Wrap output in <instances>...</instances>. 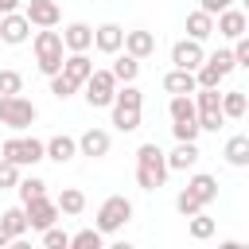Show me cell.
<instances>
[{
    "label": "cell",
    "instance_id": "45",
    "mask_svg": "<svg viewBox=\"0 0 249 249\" xmlns=\"http://www.w3.org/2000/svg\"><path fill=\"white\" fill-rule=\"evenodd\" d=\"M241 12H245V16H249V0H241Z\"/></svg>",
    "mask_w": 249,
    "mask_h": 249
},
{
    "label": "cell",
    "instance_id": "23",
    "mask_svg": "<svg viewBox=\"0 0 249 249\" xmlns=\"http://www.w3.org/2000/svg\"><path fill=\"white\" fill-rule=\"evenodd\" d=\"M167 113H171V121H198V105L191 93H171Z\"/></svg>",
    "mask_w": 249,
    "mask_h": 249
},
{
    "label": "cell",
    "instance_id": "8",
    "mask_svg": "<svg viewBox=\"0 0 249 249\" xmlns=\"http://www.w3.org/2000/svg\"><path fill=\"white\" fill-rule=\"evenodd\" d=\"M195 105H198V124L206 132H218L222 121H226V109H222V93L218 89H195Z\"/></svg>",
    "mask_w": 249,
    "mask_h": 249
},
{
    "label": "cell",
    "instance_id": "22",
    "mask_svg": "<svg viewBox=\"0 0 249 249\" xmlns=\"http://www.w3.org/2000/svg\"><path fill=\"white\" fill-rule=\"evenodd\" d=\"M62 39H66V51H89L93 47V27L89 23H70L62 31Z\"/></svg>",
    "mask_w": 249,
    "mask_h": 249
},
{
    "label": "cell",
    "instance_id": "39",
    "mask_svg": "<svg viewBox=\"0 0 249 249\" xmlns=\"http://www.w3.org/2000/svg\"><path fill=\"white\" fill-rule=\"evenodd\" d=\"M206 62H210V66H218V70H222V78H226V74H230V70L237 66V58H233V51H214V54H210Z\"/></svg>",
    "mask_w": 249,
    "mask_h": 249
},
{
    "label": "cell",
    "instance_id": "14",
    "mask_svg": "<svg viewBox=\"0 0 249 249\" xmlns=\"http://www.w3.org/2000/svg\"><path fill=\"white\" fill-rule=\"evenodd\" d=\"M93 47H97L101 54H117V51L124 47V27H121V23H101V27H93Z\"/></svg>",
    "mask_w": 249,
    "mask_h": 249
},
{
    "label": "cell",
    "instance_id": "27",
    "mask_svg": "<svg viewBox=\"0 0 249 249\" xmlns=\"http://www.w3.org/2000/svg\"><path fill=\"white\" fill-rule=\"evenodd\" d=\"M113 74H117V82H121V86H124V82H136V74H140V58L124 51V54L113 62Z\"/></svg>",
    "mask_w": 249,
    "mask_h": 249
},
{
    "label": "cell",
    "instance_id": "42",
    "mask_svg": "<svg viewBox=\"0 0 249 249\" xmlns=\"http://www.w3.org/2000/svg\"><path fill=\"white\" fill-rule=\"evenodd\" d=\"M198 8H202V12H210V16H218V12L233 8V0H198Z\"/></svg>",
    "mask_w": 249,
    "mask_h": 249
},
{
    "label": "cell",
    "instance_id": "13",
    "mask_svg": "<svg viewBox=\"0 0 249 249\" xmlns=\"http://www.w3.org/2000/svg\"><path fill=\"white\" fill-rule=\"evenodd\" d=\"M109 148H113V140H109V132H105V128H86V132L78 136V152H82V156H89V160L109 156Z\"/></svg>",
    "mask_w": 249,
    "mask_h": 249
},
{
    "label": "cell",
    "instance_id": "35",
    "mask_svg": "<svg viewBox=\"0 0 249 249\" xmlns=\"http://www.w3.org/2000/svg\"><path fill=\"white\" fill-rule=\"evenodd\" d=\"M195 78H198V86H202V89H218L222 70H218V66H210V62H202V66L195 70Z\"/></svg>",
    "mask_w": 249,
    "mask_h": 249
},
{
    "label": "cell",
    "instance_id": "36",
    "mask_svg": "<svg viewBox=\"0 0 249 249\" xmlns=\"http://www.w3.org/2000/svg\"><path fill=\"white\" fill-rule=\"evenodd\" d=\"M175 210H179L183 218H191V214H198V210H202V202H198V198H195V195L183 187V191L175 195Z\"/></svg>",
    "mask_w": 249,
    "mask_h": 249
},
{
    "label": "cell",
    "instance_id": "30",
    "mask_svg": "<svg viewBox=\"0 0 249 249\" xmlns=\"http://www.w3.org/2000/svg\"><path fill=\"white\" fill-rule=\"evenodd\" d=\"M101 241H105V233L93 226V230H78L70 237V249H101Z\"/></svg>",
    "mask_w": 249,
    "mask_h": 249
},
{
    "label": "cell",
    "instance_id": "34",
    "mask_svg": "<svg viewBox=\"0 0 249 249\" xmlns=\"http://www.w3.org/2000/svg\"><path fill=\"white\" fill-rule=\"evenodd\" d=\"M12 187H19V163L0 156V191H12Z\"/></svg>",
    "mask_w": 249,
    "mask_h": 249
},
{
    "label": "cell",
    "instance_id": "11",
    "mask_svg": "<svg viewBox=\"0 0 249 249\" xmlns=\"http://www.w3.org/2000/svg\"><path fill=\"white\" fill-rule=\"evenodd\" d=\"M23 16L31 19V27H58V19H62V12H58L54 0H27Z\"/></svg>",
    "mask_w": 249,
    "mask_h": 249
},
{
    "label": "cell",
    "instance_id": "44",
    "mask_svg": "<svg viewBox=\"0 0 249 249\" xmlns=\"http://www.w3.org/2000/svg\"><path fill=\"white\" fill-rule=\"evenodd\" d=\"M19 8V0H0V16H8V12H16Z\"/></svg>",
    "mask_w": 249,
    "mask_h": 249
},
{
    "label": "cell",
    "instance_id": "3",
    "mask_svg": "<svg viewBox=\"0 0 249 249\" xmlns=\"http://www.w3.org/2000/svg\"><path fill=\"white\" fill-rule=\"evenodd\" d=\"M140 105H144V97H140V89L132 86V82H124L121 89H117V97H113V124L121 128V132H136L140 128Z\"/></svg>",
    "mask_w": 249,
    "mask_h": 249
},
{
    "label": "cell",
    "instance_id": "38",
    "mask_svg": "<svg viewBox=\"0 0 249 249\" xmlns=\"http://www.w3.org/2000/svg\"><path fill=\"white\" fill-rule=\"evenodd\" d=\"M198 132H202L198 121H175V124H171V136H175V140H195Z\"/></svg>",
    "mask_w": 249,
    "mask_h": 249
},
{
    "label": "cell",
    "instance_id": "43",
    "mask_svg": "<svg viewBox=\"0 0 249 249\" xmlns=\"http://www.w3.org/2000/svg\"><path fill=\"white\" fill-rule=\"evenodd\" d=\"M12 241H16V237H12V233H8V226L0 222V249H4V245H12Z\"/></svg>",
    "mask_w": 249,
    "mask_h": 249
},
{
    "label": "cell",
    "instance_id": "18",
    "mask_svg": "<svg viewBox=\"0 0 249 249\" xmlns=\"http://www.w3.org/2000/svg\"><path fill=\"white\" fill-rule=\"evenodd\" d=\"M214 31H218V23H214V16H210V12L195 8V12L187 16V35H191V39H198V43H202V39H210Z\"/></svg>",
    "mask_w": 249,
    "mask_h": 249
},
{
    "label": "cell",
    "instance_id": "33",
    "mask_svg": "<svg viewBox=\"0 0 249 249\" xmlns=\"http://www.w3.org/2000/svg\"><path fill=\"white\" fill-rule=\"evenodd\" d=\"M74 89H78V82H74V78H70V74H62V70H58V74H54V78H51V93H54V97H58V101H66V97H70V93H74Z\"/></svg>",
    "mask_w": 249,
    "mask_h": 249
},
{
    "label": "cell",
    "instance_id": "21",
    "mask_svg": "<svg viewBox=\"0 0 249 249\" xmlns=\"http://www.w3.org/2000/svg\"><path fill=\"white\" fill-rule=\"evenodd\" d=\"M163 89H167V93H195V89H198V78H195V70L175 66V70L163 78Z\"/></svg>",
    "mask_w": 249,
    "mask_h": 249
},
{
    "label": "cell",
    "instance_id": "12",
    "mask_svg": "<svg viewBox=\"0 0 249 249\" xmlns=\"http://www.w3.org/2000/svg\"><path fill=\"white\" fill-rule=\"evenodd\" d=\"M27 35H31V19H27L23 12H8V16H0V39H4V43L19 47Z\"/></svg>",
    "mask_w": 249,
    "mask_h": 249
},
{
    "label": "cell",
    "instance_id": "4",
    "mask_svg": "<svg viewBox=\"0 0 249 249\" xmlns=\"http://www.w3.org/2000/svg\"><path fill=\"white\" fill-rule=\"evenodd\" d=\"M35 117H39V109H35L27 97H19V93H0V124L23 132V128L35 124Z\"/></svg>",
    "mask_w": 249,
    "mask_h": 249
},
{
    "label": "cell",
    "instance_id": "41",
    "mask_svg": "<svg viewBox=\"0 0 249 249\" xmlns=\"http://www.w3.org/2000/svg\"><path fill=\"white\" fill-rule=\"evenodd\" d=\"M233 58H237V66H245V70H249V35H241V39H237Z\"/></svg>",
    "mask_w": 249,
    "mask_h": 249
},
{
    "label": "cell",
    "instance_id": "2",
    "mask_svg": "<svg viewBox=\"0 0 249 249\" xmlns=\"http://www.w3.org/2000/svg\"><path fill=\"white\" fill-rule=\"evenodd\" d=\"M66 39L54 31V27H43L39 35H35V62H39V70L47 74V78H54L58 70H62V62H66Z\"/></svg>",
    "mask_w": 249,
    "mask_h": 249
},
{
    "label": "cell",
    "instance_id": "6",
    "mask_svg": "<svg viewBox=\"0 0 249 249\" xmlns=\"http://www.w3.org/2000/svg\"><path fill=\"white\" fill-rule=\"evenodd\" d=\"M132 218V202L124 198V195H109L101 206H97V230L101 233H117V230H124V222Z\"/></svg>",
    "mask_w": 249,
    "mask_h": 249
},
{
    "label": "cell",
    "instance_id": "25",
    "mask_svg": "<svg viewBox=\"0 0 249 249\" xmlns=\"http://www.w3.org/2000/svg\"><path fill=\"white\" fill-rule=\"evenodd\" d=\"M222 156H226L230 167H249V136H230Z\"/></svg>",
    "mask_w": 249,
    "mask_h": 249
},
{
    "label": "cell",
    "instance_id": "19",
    "mask_svg": "<svg viewBox=\"0 0 249 249\" xmlns=\"http://www.w3.org/2000/svg\"><path fill=\"white\" fill-rule=\"evenodd\" d=\"M62 74H70L78 86H86V78L93 74V62H89V54H86V51H70V54H66V62H62Z\"/></svg>",
    "mask_w": 249,
    "mask_h": 249
},
{
    "label": "cell",
    "instance_id": "46",
    "mask_svg": "<svg viewBox=\"0 0 249 249\" xmlns=\"http://www.w3.org/2000/svg\"><path fill=\"white\" fill-rule=\"evenodd\" d=\"M245 35H249V27H245Z\"/></svg>",
    "mask_w": 249,
    "mask_h": 249
},
{
    "label": "cell",
    "instance_id": "37",
    "mask_svg": "<svg viewBox=\"0 0 249 249\" xmlns=\"http://www.w3.org/2000/svg\"><path fill=\"white\" fill-rule=\"evenodd\" d=\"M43 245L47 249H70V233L58 230V226H51V230H43Z\"/></svg>",
    "mask_w": 249,
    "mask_h": 249
},
{
    "label": "cell",
    "instance_id": "24",
    "mask_svg": "<svg viewBox=\"0 0 249 249\" xmlns=\"http://www.w3.org/2000/svg\"><path fill=\"white\" fill-rule=\"evenodd\" d=\"M0 222L8 226V233H12L16 241H23V233L31 230V222H27V210H23V206H8V210L0 214ZM16 241H12V245H16Z\"/></svg>",
    "mask_w": 249,
    "mask_h": 249
},
{
    "label": "cell",
    "instance_id": "15",
    "mask_svg": "<svg viewBox=\"0 0 249 249\" xmlns=\"http://www.w3.org/2000/svg\"><path fill=\"white\" fill-rule=\"evenodd\" d=\"M245 27H249V16L241 12V8H226V12H218V35H226V39H241L245 35Z\"/></svg>",
    "mask_w": 249,
    "mask_h": 249
},
{
    "label": "cell",
    "instance_id": "32",
    "mask_svg": "<svg viewBox=\"0 0 249 249\" xmlns=\"http://www.w3.org/2000/svg\"><path fill=\"white\" fill-rule=\"evenodd\" d=\"M19 202H31V198H39V195H47V183L39 179V175H31V179H19Z\"/></svg>",
    "mask_w": 249,
    "mask_h": 249
},
{
    "label": "cell",
    "instance_id": "5",
    "mask_svg": "<svg viewBox=\"0 0 249 249\" xmlns=\"http://www.w3.org/2000/svg\"><path fill=\"white\" fill-rule=\"evenodd\" d=\"M0 156L12 160V163H19V167H35L39 160H47V140H35V136H12V140H4Z\"/></svg>",
    "mask_w": 249,
    "mask_h": 249
},
{
    "label": "cell",
    "instance_id": "40",
    "mask_svg": "<svg viewBox=\"0 0 249 249\" xmlns=\"http://www.w3.org/2000/svg\"><path fill=\"white\" fill-rule=\"evenodd\" d=\"M0 93H23V78L16 70H0Z\"/></svg>",
    "mask_w": 249,
    "mask_h": 249
},
{
    "label": "cell",
    "instance_id": "17",
    "mask_svg": "<svg viewBox=\"0 0 249 249\" xmlns=\"http://www.w3.org/2000/svg\"><path fill=\"white\" fill-rule=\"evenodd\" d=\"M187 191H191L202 206H210V202L218 198V179H214V175H206V171H198V175H191V179H187Z\"/></svg>",
    "mask_w": 249,
    "mask_h": 249
},
{
    "label": "cell",
    "instance_id": "16",
    "mask_svg": "<svg viewBox=\"0 0 249 249\" xmlns=\"http://www.w3.org/2000/svg\"><path fill=\"white\" fill-rule=\"evenodd\" d=\"M198 156H202V152H198L195 140H175V148L167 152V167H171V171H187V167L198 163Z\"/></svg>",
    "mask_w": 249,
    "mask_h": 249
},
{
    "label": "cell",
    "instance_id": "26",
    "mask_svg": "<svg viewBox=\"0 0 249 249\" xmlns=\"http://www.w3.org/2000/svg\"><path fill=\"white\" fill-rule=\"evenodd\" d=\"M124 51H128V54H136V58H148V54L156 51L152 31H124Z\"/></svg>",
    "mask_w": 249,
    "mask_h": 249
},
{
    "label": "cell",
    "instance_id": "20",
    "mask_svg": "<svg viewBox=\"0 0 249 249\" xmlns=\"http://www.w3.org/2000/svg\"><path fill=\"white\" fill-rule=\"evenodd\" d=\"M74 156H78V140H74V136L58 132V136H51V140H47V160L66 163V160H74Z\"/></svg>",
    "mask_w": 249,
    "mask_h": 249
},
{
    "label": "cell",
    "instance_id": "28",
    "mask_svg": "<svg viewBox=\"0 0 249 249\" xmlns=\"http://www.w3.org/2000/svg\"><path fill=\"white\" fill-rule=\"evenodd\" d=\"M54 202H58L62 214H82V210H86V195H82L78 187H62V195H58Z\"/></svg>",
    "mask_w": 249,
    "mask_h": 249
},
{
    "label": "cell",
    "instance_id": "29",
    "mask_svg": "<svg viewBox=\"0 0 249 249\" xmlns=\"http://www.w3.org/2000/svg\"><path fill=\"white\" fill-rule=\"evenodd\" d=\"M222 109H226V117H245L249 113V97L241 89H230V93H222Z\"/></svg>",
    "mask_w": 249,
    "mask_h": 249
},
{
    "label": "cell",
    "instance_id": "31",
    "mask_svg": "<svg viewBox=\"0 0 249 249\" xmlns=\"http://www.w3.org/2000/svg\"><path fill=\"white\" fill-rule=\"evenodd\" d=\"M187 230H191L195 241H206V237H214V218H206V214L198 210V214H191V226H187Z\"/></svg>",
    "mask_w": 249,
    "mask_h": 249
},
{
    "label": "cell",
    "instance_id": "7",
    "mask_svg": "<svg viewBox=\"0 0 249 249\" xmlns=\"http://www.w3.org/2000/svg\"><path fill=\"white\" fill-rule=\"evenodd\" d=\"M117 89H121V82H117V74H113V70H93V74L86 78V101H89L93 109L113 105Z\"/></svg>",
    "mask_w": 249,
    "mask_h": 249
},
{
    "label": "cell",
    "instance_id": "10",
    "mask_svg": "<svg viewBox=\"0 0 249 249\" xmlns=\"http://www.w3.org/2000/svg\"><path fill=\"white\" fill-rule=\"evenodd\" d=\"M171 62H175V66H183V70H198V66L206 62L202 43H198V39H191V35H187V39H179V43L171 47Z\"/></svg>",
    "mask_w": 249,
    "mask_h": 249
},
{
    "label": "cell",
    "instance_id": "1",
    "mask_svg": "<svg viewBox=\"0 0 249 249\" xmlns=\"http://www.w3.org/2000/svg\"><path fill=\"white\" fill-rule=\"evenodd\" d=\"M167 152H160V144H140L136 148V183L144 191H160L167 179Z\"/></svg>",
    "mask_w": 249,
    "mask_h": 249
},
{
    "label": "cell",
    "instance_id": "9",
    "mask_svg": "<svg viewBox=\"0 0 249 249\" xmlns=\"http://www.w3.org/2000/svg\"><path fill=\"white\" fill-rule=\"evenodd\" d=\"M23 210H27V222H31V230H51L54 222H58V202H51L47 195H39V198H31V202H23Z\"/></svg>",
    "mask_w": 249,
    "mask_h": 249
}]
</instances>
